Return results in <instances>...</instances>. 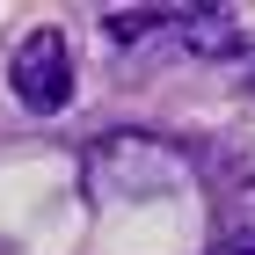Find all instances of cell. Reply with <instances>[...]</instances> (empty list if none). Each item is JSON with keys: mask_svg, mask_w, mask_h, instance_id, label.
<instances>
[{"mask_svg": "<svg viewBox=\"0 0 255 255\" xmlns=\"http://www.w3.org/2000/svg\"><path fill=\"white\" fill-rule=\"evenodd\" d=\"M160 22H175V7H110V15H102V37L110 44H138L146 29H160Z\"/></svg>", "mask_w": 255, "mask_h": 255, "instance_id": "cell-4", "label": "cell"}, {"mask_svg": "<svg viewBox=\"0 0 255 255\" xmlns=\"http://www.w3.org/2000/svg\"><path fill=\"white\" fill-rule=\"evenodd\" d=\"M7 80H15V102L37 110V117H59L73 102V44L66 29H29L7 59Z\"/></svg>", "mask_w": 255, "mask_h": 255, "instance_id": "cell-2", "label": "cell"}, {"mask_svg": "<svg viewBox=\"0 0 255 255\" xmlns=\"http://www.w3.org/2000/svg\"><path fill=\"white\" fill-rule=\"evenodd\" d=\"M80 182H88L95 204H146V197H168L182 182V153L168 138H146V131H110L88 146Z\"/></svg>", "mask_w": 255, "mask_h": 255, "instance_id": "cell-1", "label": "cell"}, {"mask_svg": "<svg viewBox=\"0 0 255 255\" xmlns=\"http://www.w3.org/2000/svg\"><path fill=\"white\" fill-rule=\"evenodd\" d=\"M182 22V44H190L197 59H234V51H248V37H241V22L226 15V7H190Z\"/></svg>", "mask_w": 255, "mask_h": 255, "instance_id": "cell-3", "label": "cell"}, {"mask_svg": "<svg viewBox=\"0 0 255 255\" xmlns=\"http://www.w3.org/2000/svg\"><path fill=\"white\" fill-rule=\"evenodd\" d=\"M212 255H255V234H226V241H212Z\"/></svg>", "mask_w": 255, "mask_h": 255, "instance_id": "cell-5", "label": "cell"}]
</instances>
